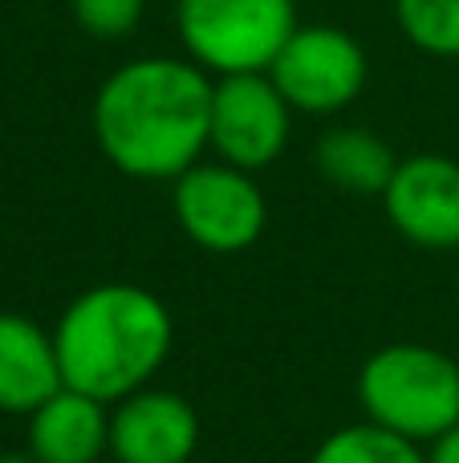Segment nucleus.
I'll use <instances>...</instances> for the list:
<instances>
[{"label": "nucleus", "instance_id": "ddd939ff", "mask_svg": "<svg viewBox=\"0 0 459 463\" xmlns=\"http://www.w3.org/2000/svg\"><path fill=\"white\" fill-rule=\"evenodd\" d=\"M309 463H427V451L423 443H411L366 419L325 435Z\"/></svg>", "mask_w": 459, "mask_h": 463}, {"label": "nucleus", "instance_id": "39448f33", "mask_svg": "<svg viewBox=\"0 0 459 463\" xmlns=\"http://www.w3.org/2000/svg\"><path fill=\"white\" fill-rule=\"evenodd\" d=\"M171 208L195 248L220 256L252 248L268 224V203L252 171H240L220 159L187 167L175 179Z\"/></svg>", "mask_w": 459, "mask_h": 463}, {"label": "nucleus", "instance_id": "4468645a", "mask_svg": "<svg viewBox=\"0 0 459 463\" xmlns=\"http://www.w3.org/2000/svg\"><path fill=\"white\" fill-rule=\"evenodd\" d=\"M395 21L419 53L459 57V0H395Z\"/></svg>", "mask_w": 459, "mask_h": 463}, {"label": "nucleus", "instance_id": "f8f14e48", "mask_svg": "<svg viewBox=\"0 0 459 463\" xmlns=\"http://www.w3.org/2000/svg\"><path fill=\"white\" fill-rule=\"evenodd\" d=\"M314 167L325 184L350 195H382L398 167V155L366 127H333L317 138Z\"/></svg>", "mask_w": 459, "mask_h": 463}, {"label": "nucleus", "instance_id": "0eeeda50", "mask_svg": "<svg viewBox=\"0 0 459 463\" xmlns=\"http://www.w3.org/2000/svg\"><path fill=\"white\" fill-rule=\"evenodd\" d=\"M293 130V106L268 73H228L211 81L208 151L240 171H265L281 159Z\"/></svg>", "mask_w": 459, "mask_h": 463}, {"label": "nucleus", "instance_id": "dca6fc26", "mask_svg": "<svg viewBox=\"0 0 459 463\" xmlns=\"http://www.w3.org/2000/svg\"><path fill=\"white\" fill-rule=\"evenodd\" d=\"M427 463H459V423L427 443Z\"/></svg>", "mask_w": 459, "mask_h": 463}, {"label": "nucleus", "instance_id": "1a4fd4ad", "mask_svg": "<svg viewBox=\"0 0 459 463\" xmlns=\"http://www.w3.org/2000/svg\"><path fill=\"white\" fill-rule=\"evenodd\" d=\"M200 448V415L175 391L143 386L110 407L114 463H192Z\"/></svg>", "mask_w": 459, "mask_h": 463}, {"label": "nucleus", "instance_id": "f3484780", "mask_svg": "<svg viewBox=\"0 0 459 463\" xmlns=\"http://www.w3.org/2000/svg\"><path fill=\"white\" fill-rule=\"evenodd\" d=\"M0 463H37V459L29 451H8V456H0Z\"/></svg>", "mask_w": 459, "mask_h": 463}, {"label": "nucleus", "instance_id": "423d86ee", "mask_svg": "<svg viewBox=\"0 0 459 463\" xmlns=\"http://www.w3.org/2000/svg\"><path fill=\"white\" fill-rule=\"evenodd\" d=\"M268 78L297 114H338L362 98L370 61L358 37L338 24H297L268 65Z\"/></svg>", "mask_w": 459, "mask_h": 463}, {"label": "nucleus", "instance_id": "f257e3e1", "mask_svg": "<svg viewBox=\"0 0 459 463\" xmlns=\"http://www.w3.org/2000/svg\"><path fill=\"white\" fill-rule=\"evenodd\" d=\"M211 73L192 57H135L94 94L98 151L130 179L175 184L208 151Z\"/></svg>", "mask_w": 459, "mask_h": 463}, {"label": "nucleus", "instance_id": "f03ea898", "mask_svg": "<svg viewBox=\"0 0 459 463\" xmlns=\"http://www.w3.org/2000/svg\"><path fill=\"white\" fill-rule=\"evenodd\" d=\"M65 386L114 407L151 386L175 342V321L163 297L143 285H94L65 305L53 326Z\"/></svg>", "mask_w": 459, "mask_h": 463}, {"label": "nucleus", "instance_id": "20e7f679", "mask_svg": "<svg viewBox=\"0 0 459 463\" xmlns=\"http://www.w3.org/2000/svg\"><path fill=\"white\" fill-rule=\"evenodd\" d=\"M179 45L211 78L268 73L297 29V0H175Z\"/></svg>", "mask_w": 459, "mask_h": 463}, {"label": "nucleus", "instance_id": "9b49d317", "mask_svg": "<svg viewBox=\"0 0 459 463\" xmlns=\"http://www.w3.org/2000/svg\"><path fill=\"white\" fill-rule=\"evenodd\" d=\"M29 456L37 463H98L110 456V411L61 386L29 415Z\"/></svg>", "mask_w": 459, "mask_h": 463}, {"label": "nucleus", "instance_id": "7ed1b4c3", "mask_svg": "<svg viewBox=\"0 0 459 463\" xmlns=\"http://www.w3.org/2000/svg\"><path fill=\"white\" fill-rule=\"evenodd\" d=\"M366 419L411 443H431L459 423V362L436 345H382L358 370Z\"/></svg>", "mask_w": 459, "mask_h": 463}, {"label": "nucleus", "instance_id": "2eb2a0df", "mask_svg": "<svg viewBox=\"0 0 459 463\" xmlns=\"http://www.w3.org/2000/svg\"><path fill=\"white\" fill-rule=\"evenodd\" d=\"M78 29L94 41H122L138 29L146 0H70Z\"/></svg>", "mask_w": 459, "mask_h": 463}, {"label": "nucleus", "instance_id": "6e6552de", "mask_svg": "<svg viewBox=\"0 0 459 463\" xmlns=\"http://www.w3.org/2000/svg\"><path fill=\"white\" fill-rule=\"evenodd\" d=\"M387 220L403 240L431 252L459 248V163L447 155H411L398 159L387 192Z\"/></svg>", "mask_w": 459, "mask_h": 463}, {"label": "nucleus", "instance_id": "9d476101", "mask_svg": "<svg viewBox=\"0 0 459 463\" xmlns=\"http://www.w3.org/2000/svg\"><path fill=\"white\" fill-rule=\"evenodd\" d=\"M61 386L65 378L53 334L33 317L0 313V411L29 419Z\"/></svg>", "mask_w": 459, "mask_h": 463}]
</instances>
